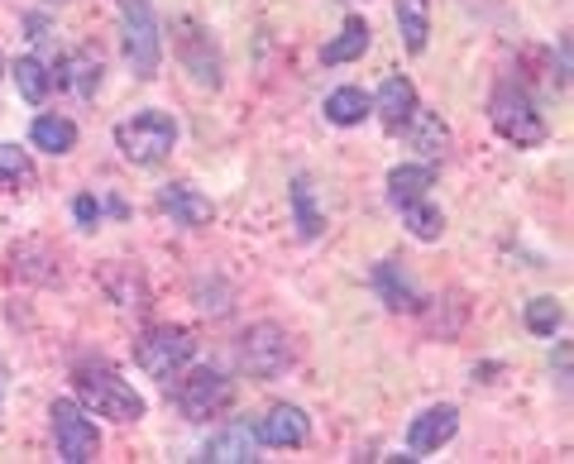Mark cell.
Returning <instances> with one entry per match:
<instances>
[{"instance_id":"1","label":"cell","mask_w":574,"mask_h":464,"mask_svg":"<svg viewBox=\"0 0 574 464\" xmlns=\"http://www.w3.org/2000/svg\"><path fill=\"white\" fill-rule=\"evenodd\" d=\"M72 383H77V398H82V408H92L96 416H110V422H139L144 412V398L129 388L120 373L106 369V365H77L72 369Z\"/></svg>"},{"instance_id":"2","label":"cell","mask_w":574,"mask_h":464,"mask_svg":"<svg viewBox=\"0 0 574 464\" xmlns=\"http://www.w3.org/2000/svg\"><path fill=\"white\" fill-rule=\"evenodd\" d=\"M488 120H493V129L508 144H517V149H536V144H545V115L536 110V101H531L517 82H502L493 96H488Z\"/></svg>"},{"instance_id":"3","label":"cell","mask_w":574,"mask_h":464,"mask_svg":"<svg viewBox=\"0 0 574 464\" xmlns=\"http://www.w3.org/2000/svg\"><path fill=\"white\" fill-rule=\"evenodd\" d=\"M115 144H120V154L129 158V164L153 168V164H163V158L172 154V144H178V125H172L168 110H139V115H129V120L115 125Z\"/></svg>"},{"instance_id":"4","label":"cell","mask_w":574,"mask_h":464,"mask_svg":"<svg viewBox=\"0 0 574 464\" xmlns=\"http://www.w3.org/2000/svg\"><path fill=\"white\" fill-rule=\"evenodd\" d=\"M120 43H125V63L139 82L158 77L163 39H158V20H153L149 0H120Z\"/></svg>"},{"instance_id":"5","label":"cell","mask_w":574,"mask_h":464,"mask_svg":"<svg viewBox=\"0 0 574 464\" xmlns=\"http://www.w3.org/2000/svg\"><path fill=\"white\" fill-rule=\"evenodd\" d=\"M297 359V345L293 336H287L283 326L273 321H258L240 336V365L249 369V379H278V373H287V365Z\"/></svg>"},{"instance_id":"6","label":"cell","mask_w":574,"mask_h":464,"mask_svg":"<svg viewBox=\"0 0 574 464\" xmlns=\"http://www.w3.org/2000/svg\"><path fill=\"white\" fill-rule=\"evenodd\" d=\"M192 355H196L192 330H178V326H158V330H149V336L135 345V365L149 373V379H158V383L178 379V373L192 365Z\"/></svg>"},{"instance_id":"7","label":"cell","mask_w":574,"mask_h":464,"mask_svg":"<svg viewBox=\"0 0 574 464\" xmlns=\"http://www.w3.org/2000/svg\"><path fill=\"white\" fill-rule=\"evenodd\" d=\"M49 416H53V445H57V460H67V464H86V460H96V451H100V431H96L92 416H86L82 402L57 398Z\"/></svg>"},{"instance_id":"8","label":"cell","mask_w":574,"mask_h":464,"mask_svg":"<svg viewBox=\"0 0 574 464\" xmlns=\"http://www.w3.org/2000/svg\"><path fill=\"white\" fill-rule=\"evenodd\" d=\"M230 402H235V383L215 369H196L192 379H182V388H178V408L187 422H211V416H221Z\"/></svg>"},{"instance_id":"9","label":"cell","mask_w":574,"mask_h":464,"mask_svg":"<svg viewBox=\"0 0 574 464\" xmlns=\"http://www.w3.org/2000/svg\"><path fill=\"white\" fill-rule=\"evenodd\" d=\"M178 57H182V67L192 72V82L196 86H221V53H215V43L211 34H201L196 20H182L178 24Z\"/></svg>"},{"instance_id":"10","label":"cell","mask_w":574,"mask_h":464,"mask_svg":"<svg viewBox=\"0 0 574 464\" xmlns=\"http://www.w3.org/2000/svg\"><path fill=\"white\" fill-rule=\"evenodd\" d=\"M459 431V412L450 408V402H440V408H426L422 416H412L407 426V460H426L436 455L445 441H450Z\"/></svg>"},{"instance_id":"11","label":"cell","mask_w":574,"mask_h":464,"mask_svg":"<svg viewBox=\"0 0 574 464\" xmlns=\"http://www.w3.org/2000/svg\"><path fill=\"white\" fill-rule=\"evenodd\" d=\"M258 445H278V451H297V445H307L311 441V422H307V412L301 408H268L264 412V422H258Z\"/></svg>"},{"instance_id":"12","label":"cell","mask_w":574,"mask_h":464,"mask_svg":"<svg viewBox=\"0 0 574 464\" xmlns=\"http://www.w3.org/2000/svg\"><path fill=\"white\" fill-rule=\"evenodd\" d=\"M57 86H72L82 101H92L96 86H100V53L96 49H77L67 57H57Z\"/></svg>"},{"instance_id":"13","label":"cell","mask_w":574,"mask_h":464,"mask_svg":"<svg viewBox=\"0 0 574 464\" xmlns=\"http://www.w3.org/2000/svg\"><path fill=\"white\" fill-rule=\"evenodd\" d=\"M201 460H211V464H254L258 460V436L249 426H225L221 436L206 441Z\"/></svg>"},{"instance_id":"14","label":"cell","mask_w":574,"mask_h":464,"mask_svg":"<svg viewBox=\"0 0 574 464\" xmlns=\"http://www.w3.org/2000/svg\"><path fill=\"white\" fill-rule=\"evenodd\" d=\"M158 207H163L172 221L187 225V230H196V225H206L211 221V201L196 192V187H182V182H172L158 192Z\"/></svg>"},{"instance_id":"15","label":"cell","mask_w":574,"mask_h":464,"mask_svg":"<svg viewBox=\"0 0 574 464\" xmlns=\"http://www.w3.org/2000/svg\"><path fill=\"white\" fill-rule=\"evenodd\" d=\"M373 110H379V120L387 129H407L412 110H416V86L407 77H387L379 86V101H373Z\"/></svg>"},{"instance_id":"16","label":"cell","mask_w":574,"mask_h":464,"mask_svg":"<svg viewBox=\"0 0 574 464\" xmlns=\"http://www.w3.org/2000/svg\"><path fill=\"white\" fill-rule=\"evenodd\" d=\"M431 187H436V168L431 164H402L387 172V201L402 211V207H412V201H422Z\"/></svg>"},{"instance_id":"17","label":"cell","mask_w":574,"mask_h":464,"mask_svg":"<svg viewBox=\"0 0 574 464\" xmlns=\"http://www.w3.org/2000/svg\"><path fill=\"white\" fill-rule=\"evenodd\" d=\"M373 287H379L383 302L393 312H422V293H416L412 278L397 264H379V268H373Z\"/></svg>"},{"instance_id":"18","label":"cell","mask_w":574,"mask_h":464,"mask_svg":"<svg viewBox=\"0 0 574 464\" xmlns=\"http://www.w3.org/2000/svg\"><path fill=\"white\" fill-rule=\"evenodd\" d=\"M369 39H373V29H369L364 20H359V14H350V20H344V29H340V39H330L326 49H321V63H326V67H336V63H354V57H364Z\"/></svg>"},{"instance_id":"19","label":"cell","mask_w":574,"mask_h":464,"mask_svg":"<svg viewBox=\"0 0 574 464\" xmlns=\"http://www.w3.org/2000/svg\"><path fill=\"white\" fill-rule=\"evenodd\" d=\"M29 139H34V149L63 158V154L77 149V125L63 120V115H39L34 129H29Z\"/></svg>"},{"instance_id":"20","label":"cell","mask_w":574,"mask_h":464,"mask_svg":"<svg viewBox=\"0 0 574 464\" xmlns=\"http://www.w3.org/2000/svg\"><path fill=\"white\" fill-rule=\"evenodd\" d=\"M14 72V86H20V96L29 101V106H43L49 101V92H53V67L43 63V57H20V63L10 67Z\"/></svg>"},{"instance_id":"21","label":"cell","mask_w":574,"mask_h":464,"mask_svg":"<svg viewBox=\"0 0 574 464\" xmlns=\"http://www.w3.org/2000/svg\"><path fill=\"white\" fill-rule=\"evenodd\" d=\"M397 29L412 53H426L431 39V0H397Z\"/></svg>"},{"instance_id":"22","label":"cell","mask_w":574,"mask_h":464,"mask_svg":"<svg viewBox=\"0 0 574 464\" xmlns=\"http://www.w3.org/2000/svg\"><path fill=\"white\" fill-rule=\"evenodd\" d=\"M369 110H373V101L359 92V86H340V92L326 96V120L330 125H364Z\"/></svg>"},{"instance_id":"23","label":"cell","mask_w":574,"mask_h":464,"mask_svg":"<svg viewBox=\"0 0 574 464\" xmlns=\"http://www.w3.org/2000/svg\"><path fill=\"white\" fill-rule=\"evenodd\" d=\"M293 215H297V230H301V240H316L326 230V215L316 211V197H311V182L307 178H293Z\"/></svg>"},{"instance_id":"24","label":"cell","mask_w":574,"mask_h":464,"mask_svg":"<svg viewBox=\"0 0 574 464\" xmlns=\"http://www.w3.org/2000/svg\"><path fill=\"white\" fill-rule=\"evenodd\" d=\"M402 225H407L412 230V235L416 240H440V230H445V215L436 211V207H431V201L422 197V201H412V207H402Z\"/></svg>"},{"instance_id":"25","label":"cell","mask_w":574,"mask_h":464,"mask_svg":"<svg viewBox=\"0 0 574 464\" xmlns=\"http://www.w3.org/2000/svg\"><path fill=\"white\" fill-rule=\"evenodd\" d=\"M560 326H565V307H560L555 297H531L527 302V330L531 336H555Z\"/></svg>"},{"instance_id":"26","label":"cell","mask_w":574,"mask_h":464,"mask_svg":"<svg viewBox=\"0 0 574 464\" xmlns=\"http://www.w3.org/2000/svg\"><path fill=\"white\" fill-rule=\"evenodd\" d=\"M407 125H412V144H416V149H422L426 158H436V154H440V144H445V125H440V115H431V110L416 106Z\"/></svg>"},{"instance_id":"27","label":"cell","mask_w":574,"mask_h":464,"mask_svg":"<svg viewBox=\"0 0 574 464\" xmlns=\"http://www.w3.org/2000/svg\"><path fill=\"white\" fill-rule=\"evenodd\" d=\"M34 182V164L20 144H0V187H29Z\"/></svg>"},{"instance_id":"28","label":"cell","mask_w":574,"mask_h":464,"mask_svg":"<svg viewBox=\"0 0 574 464\" xmlns=\"http://www.w3.org/2000/svg\"><path fill=\"white\" fill-rule=\"evenodd\" d=\"M100 211H106V207H100L96 197H77V201H72V215H77V221H82L86 230L100 225Z\"/></svg>"},{"instance_id":"29","label":"cell","mask_w":574,"mask_h":464,"mask_svg":"<svg viewBox=\"0 0 574 464\" xmlns=\"http://www.w3.org/2000/svg\"><path fill=\"white\" fill-rule=\"evenodd\" d=\"M0 72H6V57H0Z\"/></svg>"}]
</instances>
